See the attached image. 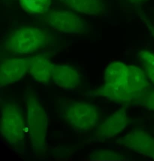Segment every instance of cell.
<instances>
[{
    "label": "cell",
    "mask_w": 154,
    "mask_h": 161,
    "mask_svg": "<svg viewBox=\"0 0 154 161\" xmlns=\"http://www.w3.org/2000/svg\"><path fill=\"white\" fill-rule=\"evenodd\" d=\"M49 43L48 33L34 27L18 28L7 37L5 48L13 53L24 54L34 52L46 47Z\"/></svg>",
    "instance_id": "obj_1"
},
{
    "label": "cell",
    "mask_w": 154,
    "mask_h": 161,
    "mask_svg": "<svg viewBox=\"0 0 154 161\" xmlns=\"http://www.w3.org/2000/svg\"><path fill=\"white\" fill-rule=\"evenodd\" d=\"M45 19L52 28L63 32L79 34L85 30L83 20L76 14L69 11H52L48 14Z\"/></svg>",
    "instance_id": "obj_2"
},
{
    "label": "cell",
    "mask_w": 154,
    "mask_h": 161,
    "mask_svg": "<svg viewBox=\"0 0 154 161\" xmlns=\"http://www.w3.org/2000/svg\"><path fill=\"white\" fill-rule=\"evenodd\" d=\"M130 65L120 62L110 64L105 73V84L97 94L105 97L111 92L121 89L127 81L129 75Z\"/></svg>",
    "instance_id": "obj_3"
},
{
    "label": "cell",
    "mask_w": 154,
    "mask_h": 161,
    "mask_svg": "<svg viewBox=\"0 0 154 161\" xmlns=\"http://www.w3.org/2000/svg\"><path fill=\"white\" fill-rule=\"evenodd\" d=\"M117 142L131 150L154 159V138L145 132L132 131Z\"/></svg>",
    "instance_id": "obj_4"
},
{
    "label": "cell",
    "mask_w": 154,
    "mask_h": 161,
    "mask_svg": "<svg viewBox=\"0 0 154 161\" xmlns=\"http://www.w3.org/2000/svg\"><path fill=\"white\" fill-rule=\"evenodd\" d=\"M127 124L126 111L124 109L118 110L101 124L99 129V134L101 137H112L123 130Z\"/></svg>",
    "instance_id": "obj_5"
},
{
    "label": "cell",
    "mask_w": 154,
    "mask_h": 161,
    "mask_svg": "<svg viewBox=\"0 0 154 161\" xmlns=\"http://www.w3.org/2000/svg\"><path fill=\"white\" fill-rule=\"evenodd\" d=\"M73 11L89 15H99L104 12L103 0H59Z\"/></svg>",
    "instance_id": "obj_6"
},
{
    "label": "cell",
    "mask_w": 154,
    "mask_h": 161,
    "mask_svg": "<svg viewBox=\"0 0 154 161\" xmlns=\"http://www.w3.org/2000/svg\"><path fill=\"white\" fill-rule=\"evenodd\" d=\"M51 0H19L22 9L33 14H43L49 8Z\"/></svg>",
    "instance_id": "obj_7"
},
{
    "label": "cell",
    "mask_w": 154,
    "mask_h": 161,
    "mask_svg": "<svg viewBox=\"0 0 154 161\" xmlns=\"http://www.w3.org/2000/svg\"><path fill=\"white\" fill-rule=\"evenodd\" d=\"M150 29L154 36V29L151 27ZM138 57L146 76L154 83V53L147 51H142L138 53Z\"/></svg>",
    "instance_id": "obj_8"
},
{
    "label": "cell",
    "mask_w": 154,
    "mask_h": 161,
    "mask_svg": "<svg viewBox=\"0 0 154 161\" xmlns=\"http://www.w3.org/2000/svg\"><path fill=\"white\" fill-rule=\"evenodd\" d=\"M136 102L149 109L154 110V90L148 89L139 97Z\"/></svg>",
    "instance_id": "obj_9"
},
{
    "label": "cell",
    "mask_w": 154,
    "mask_h": 161,
    "mask_svg": "<svg viewBox=\"0 0 154 161\" xmlns=\"http://www.w3.org/2000/svg\"><path fill=\"white\" fill-rule=\"evenodd\" d=\"M128 1L132 3H138L142 2L143 1H144L146 0H128Z\"/></svg>",
    "instance_id": "obj_10"
}]
</instances>
